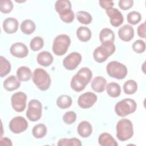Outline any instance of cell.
<instances>
[{
  "label": "cell",
  "mask_w": 146,
  "mask_h": 146,
  "mask_svg": "<svg viewBox=\"0 0 146 146\" xmlns=\"http://www.w3.org/2000/svg\"><path fill=\"white\" fill-rule=\"evenodd\" d=\"M92 77V72L89 68H81L72 78L70 86L75 91L80 92L86 88Z\"/></svg>",
  "instance_id": "1"
},
{
  "label": "cell",
  "mask_w": 146,
  "mask_h": 146,
  "mask_svg": "<svg viewBox=\"0 0 146 146\" xmlns=\"http://www.w3.org/2000/svg\"><path fill=\"white\" fill-rule=\"evenodd\" d=\"M116 137L121 141L131 139L133 135V128L131 121L128 119H122L117 121L116 126Z\"/></svg>",
  "instance_id": "2"
},
{
  "label": "cell",
  "mask_w": 146,
  "mask_h": 146,
  "mask_svg": "<svg viewBox=\"0 0 146 146\" xmlns=\"http://www.w3.org/2000/svg\"><path fill=\"white\" fill-rule=\"evenodd\" d=\"M32 79L35 86L41 91L47 90L51 85L50 76L43 68H36L33 73Z\"/></svg>",
  "instance_id": "3"
},
{
  "label": "cell",
  "mask_w": 146,
  "mask_h": 146,
  "mask_svg": "<svg viewBox=\"0 0 146 146\" xmlns=\"http://www.w3.org/2000/svg\"><path fill=\"white\" fill-rule=\"evenodd\" d=\"M113 42H105L96 48L93 52V57L98 63H103L115 51Z\"/></svg>",
  "instance_id": "4"
},
{
  "label": "cell",
  "mask_w": 146,
  "mask_h": 146,
  "mask_svg": "<svg viewBox=\"0 0 146 146\" xmlns=\"http://www.w3.org/2000/svg\"><path fill=\"white\" fill-rule=\"evenodd\" d=\"M137 108L136 102L132 99L126 98L118 102L115 106V111L117 116H126L133 113Z\"/></svg>",
  "instance_id": "5"
},
{
  "label": "cell",
  "mask_w": 146,
  "mask_h": 146,
  "mask_svg": "<svg viewBox=\"0 0 146 146\" xmlns=\"http://www.w3.org/2000/svg\"><path fill=\"white\" fill-rule=\"evenodd\" d=\"M71 39L66 34L57 35L54 39L52 50L57 56H62L65 54L70 45Z\"/></svg>",
  "instance_id": "6"
},
{
  "label": "cell",
  "mask_w": 146,
  "mask_h": 146,
  "mask_svg": "<svg viewBox=\"0 0 146 146\" xmlns=\"http://www.w3.org/2000/svg\"><path fill=\"white\" fill-rule=\"evenodd\" d=\"M106 71L110 76L117 79H124L128 73L127 67L117 61L109 62L106 66Z\"/></svg>",
  "instance_id": "7"
},
{
  "label": "cell",
  "mask_w": 146,
  "mask_h": 146,
  "mask_svg": "<svg viewBox=\"0 0 146 146\" xmlns=\"http://www.w3.org/2000/svg\"><path fill=\"white\" fill-rule=\"evenodd\" d=\"M42 113V103L37 99H32L28 103V108L26 111V116L31 121L39 120Z\"/></svg>",
  "instance_id": "8"
},
{
  "label": "cell",
  "mask_w": 146,
  "mask_h": 146,
  "mask_svg": "<svg viewBox=\"0 0 146 146\" xmlns=\"http://www.w3.org/2000/svg\"><path fill=\"white\" fill-rule=\"evenodd\" d=\"M27 95L23 92L13 94L11 97V104L13 108L17 112L23 111L26 107Z\"/></svg>",
  "instance_id": "9"
},
{
  "label": "cell",
  "mask_w": 146,
  "mask_h": 146,
  "mask_svg": "<svg viewBox=\"0 0 146 146\" xmlns=\"http://www.w3.org/2000/svg\"><path fill=\"white\" fill-rule=\"evenodd\" d=\"M29 126L28 122L22 116H18L13 117L9 122V127L14 133H20L26 131Z\"/></svg>",
  "instance_id": "10"
},
{
  "label": "cell",
  "mask_w": 146,
  "mask_h": 146,
  "mask_svg": "<svg viewBox=\"0 0 146 146\" xmlns=\"http://www.w3.org/2000/svg\"><path fill=\"white\" fill-rule=\"evenodd\" d=\"M81 60V54L78 52H72L64 58L63 60V65L66 70H73L79 66Z\"/></svg>",
  "instance_id": "11"
},
{
  "label": "cell",
  "mask_w": 146,
  "mask_h": 146,
  "mask_svg": "<svg viewBox=\"0 0 146 146\" xmlns=\"http://www.w3.org/2000/svg\"><path fill=\"white\" fill-rule=\"evenodd\" d=\"M97 96L92 92H87L80 95L78 99V106L83 109L91 107L97 101Z\"/></svg>",
  "instance_id": "12"
},
{
  "label": "cell",
  "mask_w": 146,
  "mask_h": 146,
  "mask_svg": "<svg viewBox=\"0 0 146 146\" xmlns=\"http://www.w3.org/2000/svg\"><path fill=\"white\" fill-rule=\"evenodd\" d=\"M106 14L110 18V21L113 27L120 26L123 21L124 18L121 13L116 8L110 7L106 9Z\"/></svg>",
  "instance_id": "13"
},
{
  "label": "cell",
  "mask_w": 146,
  "mask_h": 146,
  "mask_svg": "<svg viewBox=\"0 0 146 146\" xmlns=\"http://www.w3.org/2000/svg\"><path fill=\"white\" fill-rule=\"evenodd\" d=\"M10 52L15 57L23 58L27 56L29 49L25 44L22 42H16L11 46Z\"/></svg>",
  "instance_id": "14"
},
{
  "label": "cell",
  "mask_w": 146,
  "mask_h": 146,
  "mask_svg": "<svg viewBox=\"0 0 146 146\" xmlns=\"http://www.w3.org/2000/svg\"><path fill=\"white\" fill-rule=\"evenodd\" d=\"M119 37L124 42H129L134 36V29L128 25H124L118 30Z\"/></svg>",
  "instance_id": "15"
},
{
  "label": "cell",
  "mask_w": 146,
  "mask_h": 146,
  "mask_svg": "<svg viewBox=\"0 0 146 146\" xmlns=\"http://www.w3.org/2000/svg\"><path fill=\"white\" fill-rule=\"evenodd\" d=\"M3 29L7 34L15 33L18 29V21L13 17H9L3 22Z\"/></svg>",
  "instance_id": "16"
},
{
  "label": "cell",
  "mask_w": 146,
  "mask_h": 146,
  "mask_svg": "<svg viewBox=\"0 0 146 146\" xmlns=\"http://www.w3.org/2000/svg\"><path fill=\"white\" fill-rule=\"evenodd\" d=\"M107 84L106 79L100 76L95 77L91 82V88L93 91L98 93L103 92L105 90Z\"/></svg>",
  "instance_id": "17"
},
{
  "label": "cell",
  "mask_w": 146,
  "mask_h": 146,
  "mask_svg": "<svg viewBox=\"0 0 146 146\" xmlns=\"http://www.w3.org/2000/svg\"><path fill=\"white\" fill-rule=\"evenodd\" d=\"M3 85L6 90L11 91L18 88L21 86V82L17 77L10 75L4 80Z\"/></svg>",
  "instance_id": "18"
},
{
  "label": "cell",
  "mask_w": 146,
  "mask_h": 146,
  "mask_svg": "<svg viewBox=\"0 0 146 146\" xmlns=\"http://www.w3.org/2000/svg\"><path fill=\"white\" fill-rule=\"evenodd\" d=\"M77 131L81 137L83 138L88 137L92 133V125L90 123L87 121H82L79 124L77 127Z\"/></svg>",
  "instance_id": "19"
},
{
  "label": "cell",
  "mask_w": 146,
  "mask_h": 146,
  "mask_svg": "<svg viewBox=\"0 0 146 146\" xmlns=\"http://www.w3.org/2000/svg\"><path fill=\"white\" fill-rule=\"evenodd\" d=\"M53 56L50 52L46 51L39 52L36 57V60L38 64L44 67L50 66L53 62Z\"/></svg>",
  "instance_id": "20"
},
{
  "label": "cell",
  "mask_w": 146,
  "mask_h": 146,
  "mask_svg": "<svg viewBox=\"0 0 146 146\" xmlns=\"http://www.w3.org/2000/svg\"><path fill=\"white\" fill-rule=\"evenodd\" d=\"M98 143L102 146H117L118 145L112 135L107 132L102 133L99 135Z\"/></svg>",
  "instance_id": "21"
},
{
  "label": "cell",
  "mask_w": 146,
  "mask_h": 146,
  "mask_svg": "<svg viewBox=\"0 0 146 146\" xmlns=\"http://www.w3.org/2000/svg\"><path fill=\"white\" fill-rule=\"evenodd\" d=\"M76 34L77 38L82 42H86L88 41L92 36L90 29L86 26H80L76 30Z\"/></svg>",
  "instance_id": "22"
},
{
  "label": "cell",
  "mask_w": 146,
  "mask_h": 146,
  "mask_svg": "<svg viewBox=\"0 0 146 146\" xmlns=\"http://www.w3.org/2000/svg\"><path fill=\"white\" fill-rule=\"evenodd\" d=\"M99 40L102 43L105 42H113L115 40V34L111 29L104 28L99 33Z\"/></svg>",
  "instance_id": "23"
},
{
  "label": "cell",
  "mask_w": 146,
  "mask_h": 146,
  "mask_svg": "<svg viewBox=\"0 0 146 146\" xmlns=\"http://www.w3.org/2000/svg\"><path fill=\"white\" fill-rule=\"evenodd\" d=\"M31 76V71L26 66H21L17 70V77L20 81H29Z\"/></svg>",
  "instance_id": "24"
},
{
  "label": "cell",
  "mask_w": 146,
  "mask_h": 146,
  "mask_svg": "<svg viewBox=\"0 0 146 146\" xmlns=\"http://www.w3.org/2000/svg\"><path fill=\"white\" fill-rule=\"evenodd\" d=\"M21 30L25 34L30 35L34 32L36 26L34 21L31 19H25L21 24Z\"/></svg>",
  "instance_id": "25"
},
{
  "label": "cell",
  "mask_w": 146,
  "mask_h": 146,
  "mask_svg": "<svg viewBox=\"0 0 146 146\" xmlns=\"http://www.w3.org/2000/svg\"><path fill=\"white\" fill-rule=\"evenodd\" d=\"M106 90L108 95L112 98H117L121 94V88L120 85L115 82H111L107 84Z\"/></svg>",
  "instance_id": "26"
},
{
  "label": "cell",
  "mask_w": 146,
  "mask_h": 146,
  "mask_svg": "<svg viewBox=\"0 0 146 146\" xmlns=\"http://www.w3.org/2000/svg\"><path fill=\"white\" fill-rule=\"evenodd\" d=\"M71 98L67 95H62L56 99V105L61 109H66L69 108L72 104Z\"/></svg>",
  "instance_id": "27"
},
{
  "label": "cell",
  "mask_w": 146,
  "mask_h": 146,
  "mask_svg": "<svg viewBox=\"0 0 146 146\" xmlns=\"http://www.w3.org/2000/svg\"><path fill=\"white\" fill-rule=\"evenodd\" d=\"M0 76L1 78L7 75L11 71V64L4 56H0Z\"/></svg>",
  "instance_id": "28"
},
{
  "label": "cell",
  "mask_w": 146,
  "mask_h": 146,
  "mask_svg": "<svg viewBox=\"0 0 146 146\" xmlns=\"http://www.w3.org/2000/svg\"><path fill=\"white\" fill-rule=\"evenodd\" d=\"M32 133L36 139L43 138L47 133V127L43 124H38L33 127Z\"/></svg>",
  "instance_id": "29"
},
{
  "label": "cell",
  "mask_w": 146,
  "mask_h": 146,
  "mask_svg": "<svg viewBox=\"0 0 146 146\" xmlns=\"http://www.w3.org/2000/svg\"><path fill=\"white\" fill-rule=\"evenodd\" d=\"M137 84L136 82L134 80H128L123 84V91L126 94H133L137 91Z\"/></svg>",
  "instance_id": "30"
},
{
  "label": "cell",
  "mask_w": 146,
  "mask_h": 146,
  "mask_svg": "<svg viewBox=\"0 0 146 146\" xmlns=\"http://www.w3.org/2000/svg\"><path fill=\"white\" fill-rule=\"evenodd\" d=\"M76 17L77 20L82 24L88 25L92 20L91 15L85 11H79L76 14Z\"/></svg>",
  "instance_id": "31"
},
{
  "label": "cell",
  "mask_w": 146,
  "mask_h": 146,
  "mask_svg": "<svg viewBox=\"0 0 146 146\" xmlns=\"http://www.w3.org/2000/svg\"><path fill=\"white\" fill-rule=\"evenodd\" d=\"M55 9L60 14L65 10L71 9V3L68 0H58L55 3Z\"/></svg>",
  "instance_id": "32"
},
{
  "label": "cell",
  "mask_w": 146,
  "mask_h": 146,
  "mask_svg": "<svg viewBox=\"0 0 146 146\" xmlns=\"http://www.w3.org/2000/svg\"><path fill=\"white\" fill-rule=\"evenodd\" d=\"M58 146H81L80 140L77 138H62L59 140L58 142Z\"/></svg>",
  "instance_id": "33"
},
{
  "label": "cell",
  "mask_w": 146,
  "mask_h": 146,
  "mask_svg": "<svg viewBox=\"0 0 146 146\" xmlns=\"http://www.w3.org/2000/svg\"><path fill=\"white\" fill-rule=\"evenodd\" d=\"M44 45V40L40 36H35L33 38L30 43V48L34 51H36L40 50Z\"/></svg>",
  "instance_id": "34"
},
{
  "label": "cell",
  "mask_w": 146,
  "mask_h": 146,
  "mask_svg": "<svg viewBox=\"0 0 146 146\" xmlns=\"http://www.w3.org/2000/svg\"><path fill=\"white\" fill-rule=\"evenodd\" d=\"M127 19L129 23L132 25H135L140 22L141 15L139 12L132 11L127 14Z\"/></svg>",
  "instance_id": "35"
},
{
  "label": "cell",
  "mask_w": 146,
  "mask_h": 146,
  "mask_svg": "<svg viewBox=\"0 0 146 146\" xmlns=\"http://www.w3.org/2000/svg\"><path fill=\"white\" fill-rule=\"evenodd\" d=\"M60 19L65 23H71L74 19L75 14L71 9L65 10L59 14Z\"/></svg>",
  "instance_id": "36"
},
{
  "label": "cell",
  "mask_w": 146,
  "mask_h": 146,
  "mask_svg": "<svg viewBox=\"0 0 146 146\" xmlns=\"http://www.w3.org/2000/svg\"><path fill=\"white\" fill-rule=\"evenodd\" d=\"M13 8V4L10 0H1L0 1V10L3 13L11 12Z\"/></svg>",
  "instance_id": "37"
},
{
  "label": "cell",
  "mask_w": 146,
  "mask_h": 146,
  "mask_svg": "<svg viewBox=\"0 0 146 146\" xmlns=\"http://www.w3.org/2000/svg\"><path fill=\"white\" fill-rule=\"evenodd\" d=\"M132 48L133 50L137 53H143L145 50V43L144 40L138 39L133 42Z\"/></svg>",
  "instance_id": "38"
},
{
  "label": "cell",
  "mask_w": 146,
  "mask_h": 146,
  "mask_svg": "<svg viewBox=\"0 0 146 146\" xmlns=\"http://www.w3.org/2000/svg\"><path fill=\"white\" fill-rule=\"evenodd\" d=\"M76 114L74 111H68L63 116V120L67 124H71L76 121Z\"/></svg>",
  "instance_id": "39"
},
{
  "label": "cell",
  "mask_w": 146,
  "mask_h": 146,
  "mask_svg": "<svg viewBox=\"0 0 146 146\" xmlns=\"http://www.w3.org/2000/svg\"><path fill=\"white\" fill-rule=\"evenodd\" d=\"M119 7L123 10H127L132 7L133 1L132 0H120L118 2Z\"/></svg>",
  "instance_id": "40"
},
{
  "label": "cell",
  "mask_w": 146,
  "mask_h": 146,
  "mask_svg": "<svg viewBox=\"0 0 146 146\" xmlns=\"http://www.w3.org/2000/svg\"><path fill=\"white\" fill-rule=\"evenodd\" d=\"M99 3L100 6H101L104 9H107L110 7H112L114 5V3L112 1H104V0H100L99 1Z\"/></svg>",
  "instance_id": "41"
},
{
  "label": "cell",
  "mask_w": 146,
  "mask_h": 146,
  "mask_svg": "<svg viewBox=\"0 0 146 146\" xmlns=\"http://www.w3.org/2000/svg\"><path fill=\"white\" fill-rule=\"evenodd\" d=\"M137 35L139 36L142 38H144L145 36V23L143 22L141 23L137 27Z\"/></svg>",
  "instance_id": "42"
},
{
  "label": "cell",
  "mask_w": 146,
  "mask_h": 146,
  "mask_svg": "<svg viewBox=\"0 0 146 146\" xmlns=\"http://www.w3.org/2000/svg\"><path fill=\"white\" fill-rule=\"evenodd\" d=\"M1 145H7L11 146L13 145L11 140L8 137H1L0 139Z\"/></svg>",
  "instance_id": "43"
}]
</instances>
